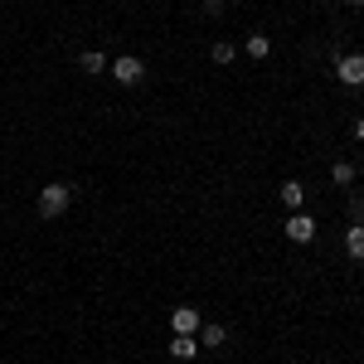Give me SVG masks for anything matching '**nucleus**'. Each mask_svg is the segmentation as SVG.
I'll use <instances>...</instances> for the list:
<instances>
[{"instance_id":"nucleus-1","label":"nucleus","mask_w":364,"mask_h":364,"mask_svg":"<svg viewBox=\"0 0 364 364\" xmlns=\"http://www.w3.org/2000/svg\"><path fill=\"white\" fill-rule=\"evenodd\" d=\"M68 204H73V185H63V180L44 185V190H39V219H58Z\"/></svg>"},{"instance_id":"nucleus-2","label":"nucleus","mask_w":364,"mask_h":364,"mask_svg":"<svg viewBox=\"0 0 364 364\" xmlns=\"http://www.w3.org/2000/svg\"><path fill=\"white\" fill-rule=\"evenodd\" d=\"M107 73H112L122 87H132V83H141V78H146V63H141L136 54H117L112 63H107Z\"/></svg>"},{"instance_id":"nucleus-3","label":"nucleus","mask_w":364,"mask_h":364,"mask_svg":"<svg viewBox=\"0 0 364 364\" xmlns=\"http://www.w3.org/2000/svg\"><path fill=\"white\" fill-rule=\"evenodd\" d=\"M336 78L345 87H364V54H345L336 63Z\"/></svg>"},{"instance_id":"nucleus-4","label":"nucleus","mask_w":364,"mask_h":364,"mask_svg":"<svg viewBox=\"0 0 364 364\" xmlns=\"http://www.w3.org/2000/svg\"><path fill=\"white\" fill-rule=\"evenodd\" d=\"M287 238H291V243H311V238H316V219H311V214H291V219H287Z\"/></svg>"},{"instance_id":"nucleus-5","label":"nucleus","mask_w":364,"mask_h":364,"mask_svg":"<svg viewBox=\"0 0 364 364\" xmlns=\"http://www.w3.org/2000/svg\"><path fill=\"white\" fill-rule=\"evenodd\" d=\"M170 326H175V336H195V331H199V311L195 306H175Z\"/></svg>"},{"instance_id":"nucleus-6","label":"nucleus","mask_w":364,"mask_h":364,"mask_svg":"<svg viewBox=\"0 0 364 364\" xmlns=\"http://www.w3.org/2000/svg\"><path fill=\"white\" fill-rule=\"evenodd\" d=\"M345 252H350L355 262H364V224H350V228H345Z\"/></svg>"},{"instance_id":"nucleus-7","label":"nucleus","mask_w":364,"mask_h":364,"mask_svg":"<svg viewBox=\"0 0 364 364\" xmlns=\"http://www.w3.org/2000/svg\"><path fill=\"white\" fill-rule=\"evenodd\" d=\"M199 345H204V350H224L228 331H224V326H199Z\"/></svg>"},{"instance_id":"nucleus-8","label":"nucleus","mask_w":364,"mask_h":364,"mask_svg":"<svg viewBox=\"0 0 364 364\" xmlns=\"http://www.w3.org/2000/svg\"><path fill=\"white\" fill-rule=\"evenodd\" d=\"M78 68H83V73H107V54H97V49H83V54H78Z\"/></svg>"},{"instance_id":"nucleus-9","label":"nucleus","mask_w":364,"mask_h":364,"mask_svg":"<svg viewBox=\"0 0 364 364\" xmlns=\"http://www.w3.org/2000/svg\"><path fill=\"white\" fill-rule=\"evenodd\" d=\"M195 350H199L195 336H175L170 340V355H175V360H195Z\"/></svg>"},{"instance_id":"nucleus-10","label":"nucleus","mask_w":364,"mask_h":364,"mask_svg":"<svg viewBox=\"0 0 364 364\" xmlns=\"http://www.w3.org/2000/svg\"><path fill=\"white\" fill-rule=\"evenodd\" d=\"M301 199H306V185H301V180H287V185H282V204L301 209Z\"/></svg>"},{"instance_id":"nucleus-11","label":"nucleus","mask_w":364,"mask_h":364,"mask_svg":"<svg viewBox=\"0 0 364 364\" xmlns=\"http://www.w3.org/2000/svg\"><path fill=\"white\" fill-rule=\"evenodd\" d=\"M331 180L350 190V185H355V166H350V161H336V166H331Z\"/></svg>"},{"instance_id":"nucleus-12","label":"nucleus","mask_w":364,"mask_h":364,"mask_svg":"<svg viewBox=\"0 0 364 364\" xmlns=\"http://www.w3.org/2000/svg\"><path fill=\"white\" fill-rule=\"evenodd\" d=\"M248 54L252 58H267V54H272V39H267V34H248Z\"/></svg>"},{"instance_id":"nucleus-13","label":"nucleus","mask_w":364,"mask_h":364,"mask_svg":"<svg viewBox=\"0 0 364 364\" xmlns=\"http://www.w3.org/2000/svg\"><path fill=\"white\" fill-rule=\"evenodd\" d=\"M214 63H233V44H214Z\"/></svg>"},{"instance_id":"nucleus-14","label":"nucleus","mask_w":364,"mask_h":364,"mask_svg":"<svg viewBox=\"0 0 364 364\" xmlns=\"http://www.w3.org/2000/svg\"><path fill=\"white\" fill-rule=\"evenodd\" d=\"M350 224H364V195L350 204Z\"/></svg>"},{"instance_id":"nucleus-15","label":"nucleus","mask_w":364,"mask_h":364,"mask_svg":"<svg viewBox=\"0 0 364 364\" xmlns=\"http://www.w3.org/2000/svg\"><path fill=\"white\" fill-rule=\"evenodd\" d=\"M204 10H209V15H219V10H224V0H204Z\"/></svg>"},{"instance_id":"nucleus-16","label":"nucleus","mask_w":364,"mask_h":364,"mask_svg":"<svg viewBox=\"0 0 364 364\" xmlns=\"http://www.w3.org/2000/svg\"><path fill=\"white\" fill-rule=\"evenodd\" d=\"M355 136H360V141H364V117H360V122H355Z\"/></svg>"},{"instance_id":"nucleus-17","label":"nucleus","mask_w":364,"mask_h":364,"mask_svg":"<svg viewBox=\"0 0 364 364\" xmlns=\"http://www.w3.org/2000/svg\"><path fill=\"white\" fill-rule=\"evenodd\" d=\"M345 5H364V0H345Z\"/></svg>"}]
</instances>
